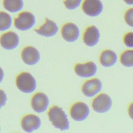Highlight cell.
Listing matches in <instances>:
<instances>
[{"label":"cell","mask_w":133,"mask_h":133,"mask_svg":"<svg viewBox=\"0 0 133 133\" xmlns=\"http://www.w3.org/2000/svg\"><path fill=\"white\" fill-rule=\"evenodd\" d=\"M0 130H1V128H0Z\"/></svg>","instance_id":"cell-27"},{"label":"cell","mask_w":133,"mask_h":133,"mask_svg":"<svg viewBox=\"0 0 133 133\" xmlns=\"http://www.w3.org/2000/svg\"><path fill=\"white\" fill-rule=\"evenodd\" d=\"M7 101V96L4 90L0 89V108L4 107Z\"/></svg>","instance_id":"cell-23"},{"label":"cell","mask_w":133,"mask_h":133,"mask_svg":"<svg viewBox=\"0 0 133 133\" xmlns=\"http://www.w3.org/2000/svg\"><path fill=\"white\" fill-rule=\"evenodd\" d=\"M90 110L87 104L83 102H78L71 106L70 115L76 121H83L89 116Z\"/></svg>","instance_id":"cell-5"},{"label":"cell","mask_w":133,"mask_h":133,"mask_svg":"<svg viewBox=\"0 0 133 133\" xmlns=\"http://www.w3.org/2000/svg\"><path fill=\"white\" fill-rule=\"evenodd\" d=\"M12 25V18L10 15L0 11V31H4L10 28Z\"/></svg>","instance_id":"cell-19"},{"label":"cell","mask_w":133,"mask_h":133,"mask_svg":"<svg viewBox=\"0 0 133 133\" xmlns=\"http://www.w3.org/2000/svg\"><path fill=\"white\" fill-rule=\"evenodd\" d=\"M82 9L89 17L98 16L103 10V5L100 0H85Z\"/></svg>","instance_id":"cell-6"},{"label":"cell","mask_w":133,"mask_h":133,"mask_svg":"<svg viewBox=\"0 0 133 133\" xmlns=\"http://www.w3.org/2000/svg\"><path fill=\"white\" fill-rule=\"evenodd\" d=\"M101 34L95 26L87 27L83 34V42L88 46H94L99 42Z\"/></svg>","instance_id":"cell-14"},{"label":"cell","mask_w":133,"mask_h":133,"mask_svg":"<svg viewBox=\"0 0 133 133\" xmlns=\"http://www.w3.org/2000/svg\"><path fill=\"white\" fill-rule=\"evenodd\" d=\"M123 1L128 5H133V0H123Z\"/></svg>","instance_id":"cell-26"},{"label":"cell","mask_w":133,"mask_h":133,"mask_svg":"<svg viewBox=\"0 0 133 133\" xmlns=\"http://www.w3.org/2000/svg\"><path fill=\"white\" fill-rule=\"evenodd\" d=\"M17 87L25 94H31L37 87V83L33 75L29 72H22L17 76L15 80Z\"/></svg>","instance_id":"cell-2"},{"label":"cell","mask_w":133,"mask_h":133,"mask_svg":"<svg viewBox=\"0 0 133 133\" xmlns=\"http://www.w3.org/2000/svg\"><path fill=\"white\" fill-rule=\"evenodd\" d=\"M83 0H64V4L69 10H75L81 5Z\"/></svg>","instance_id":"cell-20"},{"label":"cell","mask_w":133,"mask_h":133,"mask_svg":"<svg viewBox=\"0 0 133 133\" xmlns=\"http://www.w3.org/2000/svg\"><path fill=\"white\" fill-rule=\"evenodd\" d=\"M41 119L35 114H27L21 121V126L25 132H32L38 130L41 126Z\"/></svg>","instance_id":"cell-10"},{"label":"cell","mask_w":133,"mask_h":133,"mask_svg":"<svg viewBox=\"0 0 133 133\" xmlns=\"http://www.w3.org/2000/svg\"><path fill=\"white\" fill-rule=\"evenodd\" d=\"M58 26L54 21L46 18V22L39 29H35V32L38 35L44 37H53L57 34L58 31Z\"/></svg>","instance_id":"cell-15"},{"label":"cell","mask_w":133,"mask_h":133,"mask_svg":"<svg viewBox=\"0 0 133 133\" xmlns=\"http://www.w3.org/2000/svg\"><path fill=\"white\" fill-rule=\"evenodd\" d=\"M62 38L68 42H74L78 39L80 30L74 23H66L62 26L61 31Z\"/></svg>","instance_id":"cell-12"},{"label":"cell","mask_w":133,"mask_h":133,"mask_svg":"<svg viewBox=\"0 0 133 133\" xmlns=\"http://www.w3.org/2000/svg\"><path fill=\"white\" fill-rule=\"evenodd\" d=\"M103 84L98 78H92L86 81L82 87V92L87 97H93L101 91Z\"/></svg>","instance_id":"cell-9"},{"label":"cell","mask_w":133,"mask_h":133,"mask_svg":"<svg viewBox=\"0 0 133 133\" xmlns=\"http://www.w3.org/2000/svg\"><path fill=\"white\" fill-rule=\"evenodd\" d=\"M35 24V17L33 13L28 11L20 12L15 19L14 24L19 31H28L32 29Z\"/></svg>","instance_id":"cell-3"},{"label":"cell","mask_w":133,"mask_h":133,"mask_svg":"<svg viewBox=\"0 0 133 133\" xmlns=\"http://www.w3.org/2000/svg\"><path fill=\"white\" fill-rule=\"evenodd\" d=\"M121 63L125 67L133 66V49L127 50L123 52L120 57Z\"/></svg>","instance_id":"cell-18"},{"label":"cell","mask_w":133,"mask_h":133,"mask_svg":"<svg viewBox=\"0 0 133 133\" xmlns=\"http://www.w3.org/2000/svg\"><path fill=\"white\" fill-rule=\"evenodd\" d=\"M21 56L25 64L31 66L38 63L40 60V54L38 50L31 46H28L24 48L21 54Z\"/></svg>","instance_id":"cell-11"},{"label":"cell","mask_w":133,"mask_h":133,"mask_svg":"<svg viewBox=\"0 0 133 133\" xmlns=\"http://www.w3.org/2000/svg\"><path fill=\"white\" fill-rule=\"evenodd\" d=\"M19 43V38L17 33L12 31L6 32L0 37V44L6 50H12L17 48Z\"/></svg>","instance_id":"cell-13"},{"label":"cell","mask_w":133,"mask_h":133,"mask_svg":"<svg viewBox=\"0 0 133 133\" xmlns=\"http://www.w3.org/2000/svg\"><path fill=\"white\" fill-rule=\"evenodd\" d=\"M3 6L9 12H16L22 9L24 2L23 0H4Z\"/></svg>","instance_id":"cell-17"},{"label":"cell","mask_w":133,"mask_h":133,"mask_svg":"<svg viewBox=\"0 0 133 133\" xmlns=\"http://www.w3.org/2000/svg\"><path fill=\"white\" fill-rule=\"evenodd\" d=\"M117 62V55L112 50L107 49L102 52L100 56V62L105 67H111Z\"/></svg>","instance_id":"cell-16"},{"label":"cell","mask_w":133,"mask_h":133,"mask_svg":"<svg viewBox=\"0 0 133 133\" xmlns=\"http://www.w3.org/2000/svg\"><path fill=\"white\" fill-rule=\"evenodd\" d=\"M128 112L129 116L133 120V103H132L129 105Z\"/></svg>","instance_id":"cell-24"},{"label":"cell","mask_w":133,"mask_h":133,"mask_svg":"<svg viewBox=\"0 0 133 133\" xmlns=\"http://www.w3.org/2000/svg\"><path fill=\"white\" fill-rule=\"evenodd\" d=\"M4 76V71L2 70V69L1 68V67H0V83H2V81H3Z\"/></svg>","instance_id":"cell-25"},{"label":"cell","mask_w":133,"mask_h":133,"mask_svg":"<svg viewBox=\"0 0 133 133\" xmlns=\"http://www.w3.org/2000/svg\"><path fill=\"white\" fill-rule=\"evenodd\" d=\"M74 71L76 74L81 78H90L96 75L97 72V66L93 62L86 63H78L75 65Z\"/></svg>","instance_id":"cell-8"},{"label":"cell","mask_w":133,"mask_h":133,"mask_svg":"<svg viewBox=\"0 0 133 133\" xmlns=\"http://www.w3.org/2000/svg\"><path fill=\"white\" fill-rule=\"evenodd\" d=\"M49 99L45 94L38 92L33 95L31 99V107L35 112L42 113L47 110Z\"/></svg>","instance_id":"cell-7"},{"label":"cell","mask_w":133,"mask_h":133,"mask_svg":"<svg viewBox=\"0 0 133 133\" xmlns=\"http://www.w3.org/2000/svg\"><path fill=\"white\" fill-rule=\"evenodd\" d=\"M49 120L56 128L60 130H67L69 128V121L63 109L57 105L50 108L47 113Z\"/></svg>","instance_id":"cell-1"},{"label":"cell","mask_w":133,"mask_h":133,"mask_svg":"<svg viewBox=\"0 0 133 133\" xmlns=\"http://www.w3.org/2000/svg\"><path fill=\"white\" fill-rule=\"evenodd\" d=\"M124 19L127 24L130 26L133 27V8L129 9L125 12Z\"/></svg>","instance_id":"cell-21"},{"label":"cell","mask_w":133,"mask_h":133,"mask_svg":"<svg viewBox=\"0 0 133 133\" xmlns=\"http://www.w3.org/2000/svg\"><path fill=\"white\" fill-rule=\"evenodd\" d=\"M91 106L96 112L105 113L112 108V100L107 94H101L93 100Z\"/></svg>","instance_id":"cell-4"},{"label":"cell","mask_w":133,"mask_h":133,"mask_svg":"<svg viewBox=\"0 0 133 133\" xmlns=\"http://www.w3.org/2000/svg\"><path fill=\"white\" fill-rule=\"evenodd\" d=\"M123 42L129 48H133V32H128L124 35Z\"/></svg>","instance_id":"cell-22"}]
</instances>
